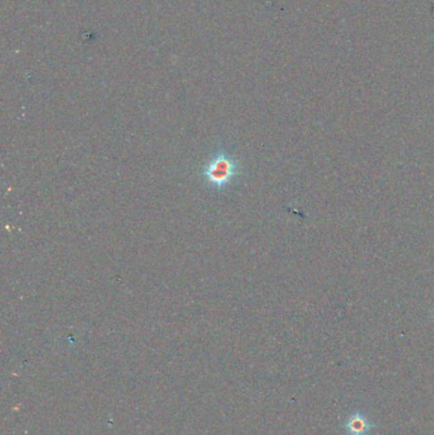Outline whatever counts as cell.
Wrapping results in <instances>:
<instances>
[{
    "mask_svg": "<svg viewBox=\"0 0 434 435\" xmlns=\"http://www.w3.org/2000/svg\"><path fill=\"white\" fill-rule=\"evenodd\" d=\"M241 173L242 169L240 160L226 149H221L206 160L200 175L208 187L215 191H224L233 185Z\"/></svg>",
    "mask_w": 434,
    "mask_h": 435,
    "instance_id": "6da1fadb",
    "label": "cell"
},
{
    "mask_svg": "<svg viewBox=\"0 0 434 435\" xmlns=\"http://www.w3.org/2000/svg\"><path fill=\"white\" fill-rule=\"evenodd\" d=\"M347 435H367L372 430V423L362 411L351 413L343 424Z\"/></svg>",
    "mask_w": 434,
    "mask_h": 435,
    "instance_id": "7a4b0ae2",
    "label": "cell"
}]
</instances>
